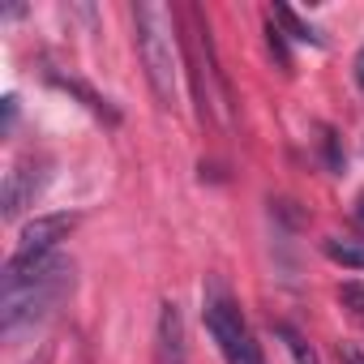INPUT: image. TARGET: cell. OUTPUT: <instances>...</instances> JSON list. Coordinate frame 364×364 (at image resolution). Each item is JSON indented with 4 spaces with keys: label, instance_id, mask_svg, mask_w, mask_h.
Segmentation results:
<instances>
[{
    "label": "cell",
    "instance_id": "cell-1",
    "mask_svg": "<svg viewBox=\"0 0 364 364\" xmlns=\"http://www.w3.org/2000/svg\"><path fill=\"white\" fill-rule=\"evenodd\" d=\"M69 291H73V262L60 253L43 262H5V274H0V330L18 338L22 330L43 326Z\"/></svg>",
    "mask_w": 364,
    "mask_h": 364
},
{
    "label": "cell",
    "instance_id": "cell-2",
    "mask_svg": "<svg viewBox=\"0 0 364 364\" xmlns=\"http://www.w3.org/2000/svg\"><path fill=\"white\" fill-rule=\"evenodd\" d=\"M133 31H137V56L146 69V82L159 99V107L180 103V73H185V43H180V14L167 5L137 0L133 5Z\"/></svg>",
    "mask_w": 364,
    "mask_h": 364
},
{
    "label": "cell",
    "instance_id": "cell-3",
    "mask_svg": "<svg viewBox=\"0 0 364 364\" xmlns=\"http://www.w3.org/2000/svg\"><path fill=\"white\" fill-rule=\"evenodd\" d=\"M202 321H206V330L219 343V351H223L228 364H266L262 360V347H257L253 330L245 326L240 304L232 300V291H228L223 279H210L202 287Z\"/></svg>",
    "mask_w": 364,
    "mask_h": 364
},
{
    "label": "cell",
    "instance_id": "cell-4",
    "mask_svg": "<svg viewBox=\"0 0 364 364\" xmlns=\"http://www.w3.org/2000/svg\"><path fill=\"white\" fill-rule=\"evenodd\" d=\"M52 163L48 159H35V154H26V159H18L9 171H5V198H0V215H5L9 223L26 210V206H35V198L48 189V171Z\"/></svg>",
    "mask_w": 364,
    "mask_h": 364
},
{
    "label": "cell",
    "instance_id": "cell-5",
    "mask_svg": "<svg viewBox=\"0 0 364 364\" xmlns=\"http://www.w3.org/2000/svg\"><path fill=\"white\" fill-rule=\"evenodd\" d=\"M77 228V215H35L22 232H18V249L9 262H43L56 253V245Z\"/></svg>",
    "mask_w": 364,
    "mask_h": 364
},
{
    "label": "cell",
    "instance_id": "cell-6",
    "mask_svg": "<svg viewBox=\"0 0 364 364\" xmlns=\"http://www.w3.org/2000/svg\"><path fill=\"white\" fill-rule=\"evenodd\" d=\"M154 364H189V347H185V317H180V304H176V300H167V304L159 309Z\"/></svg>",
    "mask_w": 364,
    "mask_h": 364
},
{
    "label": "cell",
    "instance_id": "cell-7",
    "mask_svg": "<svg viewBox=\"0 0 364 364\" xmlns=\"http://www.w3.org/2000/svg\"><path fill=\"white\" fill-rule=\"evenodd\" d=\"M48 82H52V86H60V90H69L73 99H82V107H86V112H95L99 120H107V124H120V112H116V107H112V103H107V99H103L99 90H90V86H86L82 77H65V73H48Z\"/></svg>",
    "mask_w": 364,
    "mask_h": 364
},
{
    "label": "cell",
    "instance_id": "cell-8",
    "mask_svg": "<svg viewBox=\"0 0 364 364\" xmlns=\"http://www.w3.org/2000/svg\"><path fill=\"white\" fill-rule=\"evenodd\" d=\"M321 253H326L334 266L364 270V240H351V236H326V240H321Z\"/></svg>",
    "mask_w": 364,
    "mask_h": 364
},
{
    "label": "cell",
    "instance_id": "cell-9",
    "mask_svg": "<svg viewBox=\"0 0 364 364\" xmlns=\"http://www.w3.org/2000/svg\"><path fill=\"white\" fill-rule=\"evenodd\" d=\"M279 26H283V35H291L296 43H313V48H326V39H321V31H313L296 9H287V5H274V14H270Z\"/></svg>",
    "mask_w": 364,
    "mask_h": 364
},
{
    "label": "cell",
    "instance_id": "cell-10",
    "mask_svg": "<svg viewBox=\"0 0 364 364\" xmlns=\"http://www.w3.org/2000/svg\"><path fill=\"white\" fill-rule=\"evenodd\" d=\"M274 334L283 338V347L291 351V360H296V364H321V360H317V351H313V343H309L304 334H296L287 321H279V326H274Z\"/></svg>",
    "mask_w": 364,
    "mask_h": 364
},
{
    "label": "cell",
    "instance_id": "cell-11",
    "mask_svg": "<svg viewBox=\"0 0 364 364\" xmlns=\"http://www.w3.org/2000/svg\"><path fill=\"white\" fill-rule=\"evenodd\" d=\"M266 48H270V56L279 60V69L291 73V48H287V35H283V26H279L274 18L266 22Z\"/></svg>",
    "mask_w": 364,
    "mask_h": 364
},
{
    "label": "cell",
    "instance_id": "cell-12",
    "mask_svg": "<svg viewBox=\"0 0 364 364\" xmlns=\"http://www.w3.org/2000/svg\"><path fill=\"white\" fill-rule=\"evenodd\" d=\"M321 150H326V167L330 171H343V150H338L334 129H321Z\"/></svg>",
    "mask_w": 364,
    "mask_h": 364
},
{
    "label": "cell",
    "instance_id": "cell-13",
    "mask_svg": "<svg viewBox=\"0 0 364 364\" xmlns=\"http://www.w3.org/2000/svg\"><path fill=\"white\" fill-rule=\"evenodd\" d=\"M338 300H343V309H351L355 317H364V287L360 283H343L338 287Z\"/></svg>",
    "mask_w": 364,
    "mask_h": 364
},
{
    "label": "cell",
    "instance_id": "cell-14",
    "mask_svg": "<svg viewBox=\"0 0 364 364\" xmlns=\"http://www.w3.org/2000/svg\"><path fill=\"white\" fill-rule=\"evenodd\" d=\"M338 360L343 364H364V351H355L351 343H338Z\"/></svg>",
    "mask_w": 364,
    "mask_h": 364
},
{
    "label": "cell",
    "instance_id": "cell-15",
    "mask_svg": "<svg viewBox=\"0 0 364 364\" xmlns=\"http://www.w3.org/2000/svg\"><path fill=\"white\" fill-rule=\"evenodd\" d=\"M14 120H18V99L9 95V99H5V133L14 129Z\"/></svg>",
    "mask_w": 364,
    "mask_h": 364
},
{
    "label": "cell",
    "instance_id": "cell-16",
    "mask_svg": "<svg viewBox=\"0 0 364 364\" xmlns=\"http://www.w3.org/2000/svg\"><path fill=\"white\" fill-rule=\"evenodd\" d=\"M355 82H360V90H364V48L355 52Z\"/></svg>",
    "mask_w": 364,
    "mask_h": 364
},
{
    "label": "cell",
    "instance_id": "cell-17",
    "mask_svg": "<svg viewBox=\"0 0 364 364\" xmlns=\"http://www.w3.org/2000/svg\"><path fill=\"white\" fill-rule=\"evenodd\" d=\"M355 219L364 223V193H360V202H355Z\"/></svg>",
    "mask_w": 364,
    "mask_h": 364
}]
</instances>
